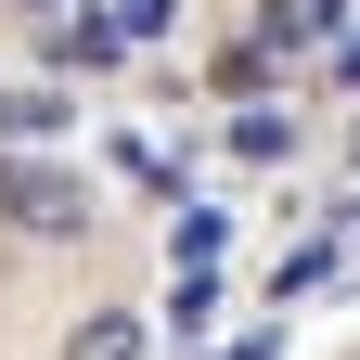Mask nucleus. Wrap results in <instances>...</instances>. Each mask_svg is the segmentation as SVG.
<instances>
[{"mask_svg":"<svg viewBox=\"0 0 360 360\" xmlns=\"http://www.w3.org/2000/svg\"><path fill=\"white\" fill-rule=\"evenodd\" d=\"M232 155H245V167L296 155V116H283V103H245V116H232Z\"/></svg>","mask_w":360,"mask_h":360,"instance_id":"3","label":"nucleus"},{"mask_svg":"<svg viewBox=\"0 0 360 360\" xmlns=\"http://www.w3.org/2000/svg\"><path fill=\"white\" fill-rule=\"evenodd\" d=\"M116 52H129V39H116L103 13H65V26H52V65H116Z\"/></svg>","mask_w":360,"mask_h":360,"instance_id":"5","label":"nucleus"},{"mask_svg":"<svg viewBox=\"0 0 360 360\" xmlns=\"http://www.w3.org/2000/svg\"><path fill=\"white\" fill-rule=\"evenodd\" d=\"M219 245H232V219H219V206H180V219H167V257H180V270H206Z\"/></svg>","mask_w":360,"mask_h":360,"instance_id":"4","label":"nucleus"},{"mask_svg":"<svg viewBox=\"0 0 360 360\" xmlns=\"http://www.w3.org/2000/svg\"><path fill=\"white\" fill-rule=\"evenodd\" d=\"M65 360H142V322H129V309H90L65 335Z\"/></svg>","mask_w":360,"mask_h":360,"instance_id":"2","label":"nucleus"},{"mask_svg":"<svg viewBox=\"0 0 360 360\" xmlns=\"http://www.w3.org/2000/svg\"><path fill=\"white\" fill-rule=\"evenodd\" d=\"M103 26H116V39H167V26H180V0H116Z\"/></svg>","mask_w":360,"mask_h":360,"instance_id":"7","label":"nucleus"},{"mask_svg":"<svg viewBox=\"0 0 360 360\" xmlns=\"http://www.w3.org/2000/svg\"><path fill=\"white\" fill-rule=\"evenodd\" d=\"M335 77H347V90H360V26H347V39H335Z\"/></svg>","mask_w":360,"mask_h":360,"instance_id":"8","label":"nucleus"},{"mask_svg":"<svg viewBox=\"0 0 360 360\" xmlns=\"http://www.w3.org/2000/svg\"><path fill=\"white\" fill-rule=\"evenodd\" d=\"M0 129H13V142H52V129H65V90H13Z\"/></svg>","mask_w":360,"mask_h":360,"instance_id":"6","label":"nucleus"},{"mask_svg":"<svg viewBox=\"0 0 360 360\" xmlns=\"http://www.w3.org/2000/svg\"><path fill=\"white\" fill-rule=\"evenodd\" d=\"M0 219H13V232H77L90 193H77V180H52V167H0Z\"/></svg>","mask_w":360,"mask_h":360,"instance_id":"1","label":"nucleus"}]
</instances>
